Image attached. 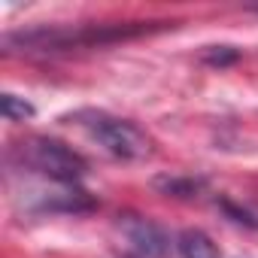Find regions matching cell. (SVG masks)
I'll return each mask as SVG.
<instances>
[{"label":"cell","mask_w":258,"mask_h":258,"mask_svg":"<svg viewBox=\"0 0 258 258\" xmlns=\"http://www.w3.org/2000/svg\"><path fill=\"white\" fill-rule=\"evenodd\" d=\"M10 161L22 170H31L52 182H79L88 170V161L55 137H25L10 149Z\"/></svg>","instance_id":"obj_1"},{"label":"cell","mask_w":258,"mask_h":258,"mask_svg":"<svg viewBox=\"0 0 258 258\" xmlns=\"http://www.w3.org/2000/svg\"><path fill=\"white\" fill-rule=\"evenodd\" d=\"M70 121H76L103 152L118 161H143L152 155V140L146 137V131L106 109H79L70 115Z\"/></svg>","instance_id":"obj_2"},{"label":"cell","mask_w":258,"mask_h":258,"mask_svg":"<svg viewBox=\"0 0 258 258\" xmlns=\"http://www.w3.org/2000/svg\"><path fill=\"white\" fill-rule=\"evenodd\" d=\"M118 225H121L124 237L131 240L137 255H143V258H164L170 252V237H167V231L158 222L143 219V216H121Z\"/></svg>","instance_id":"obj_3"},{"label":"cell","mask_w":258,"mask_h":258,"mask_svg":"<svg viewBox=\"0 0 258 258\" xmlns=\"http://www.w3.org/2000/svg\"><path fill=\"white\" fill-rule=\"evenodd\" d=\"M176 249L182 258H222L219 246L213 243L210 234H204L201 228H188L176 237Z\"/></svg>","instance_id":"obj_4"},{"label":"cell","mask_w":258,"mask_h":258,"mask_svg":"<svg viewBox=\"0 0 258 258\" xmlns=\"http://www.w3.org/2000/svg\"><path fill=\"white\" fill-rule=\"evenodd\" d=\"M155 188L164 191V195H173V198H195L201 188H204V179H179V176H161L155 179Z\"/></svg>","instance_id":"obj_5"},{"label":"cell","mask_w":258,"mask_h":258,"mask_svg":"<svg viewBox=\"0 0 258 258\" xmlns=\"http://www.w3.org/2000/svg\"><path fill=\"white\" fill-rule=\"evenodd\" d=\"M0 106H4L7 121H25V118L34 115V106L25 97H19V94H4L0 97Z\"/></svg>","instance_id":"obj_6"},{"label":"cell","mask_w":258,"mask_h":258,"mask_svg":"<svg viewBox=\"0 0 258 258\" xmlns=\"http://www.w3.org/2000/svg\"><path fill=\"white\" fill-rule=\"evenodd\" d=\"M204 58H207L210 64H216V67H225V64L237 61V52H234L231 46H213V52H207Z\"/></svg>","instance_id":"obj_7"},{"label":"cell","mask_w":258,"mask_h":258,"mask_svg":"<svg viewBox=\"0 0 258 258\" xmlns=\"http://www.w3.org/2000/svg\"><path fill=\"white\" fill-rule=\"evenodd\" d=\"M121 258H140V255H121Z\"/></svg>","instance_id":"obj_8"}]
</instances>
